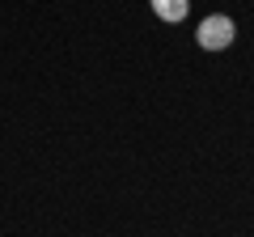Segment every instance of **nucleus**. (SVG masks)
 Segmentation results:
<instances>
[{
    "mask_svg": "<svg viewBox=\"0 0 254 237\" xmlns=\"http://www.w3.org/2000/svg\"><path fill=\"white\" fill-rule=\"evenodd\" d=\"M233 34H237V26H233V17H225V13L199 21V47L203 51H225V47L233 43Z\"/></svg>",
    "mask_w": 254,
    "mask_h": 237,
    "instance_id": "obj_1",
    "label": "nucleus"
},
{
    "mask_svg": "<svg viewBox=\"0 0 254 237\" xmlns=\"http://www.w3.org/2000/svg\"><path fill=\"white\" fill-rule=\"evenodd\" d=\"M187 9H190V0H153V13L161 21H182Z\"/></svg>",
    "mask_w": 254,
    "mask_h": 237,
    "instance_id": "obj_2",
    "label": "nucleus"
}]
</instances>
